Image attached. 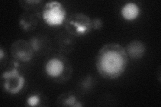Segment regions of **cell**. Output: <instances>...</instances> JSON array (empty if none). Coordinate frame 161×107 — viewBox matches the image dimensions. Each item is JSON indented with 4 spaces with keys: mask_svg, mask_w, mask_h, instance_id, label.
Returning a JSON list of instances; mask_svg holds the SVG:
<instances>
[{
    "mask_svg": "<svg viewBox=\"0 0 161 107\" xmlns=\"http://www.w3.org/2000/svg\"><path fill=\"white\" fill-rule=\"evenodd\" d=\"M128 58L138 60L142 58L147 51L145 44L140 40H133L129 42L125 48Z\"/></svg>",
    "mask_w": 161,
    "mask_h": 107,
    "instance_id": "obj_7",
    "label": "cell"
},
{
    "mask_svg": "<svg viewBox=\"0 0 161 107\" xmlns=\"http://www.w3.org/2000/svg\"><path fill=\"white\" fill-rule=\"evenodd\" d=\"M10 52L14 60L22 62H29L33 58L34 54L31 44L24 40L14 42L10 47Z\"/></svg>",
    "mask_w": 161,
    "mask_h": 107,
    "instance_id": "obj_6",
    "label": "cell"
},
{
    "mask_svg": "<svg viewBox=\"0 0 161 107\" xmlns=\"http://www.w3.org/2000/svg\"><path fill=\"white\" fill-rule=\"evenodd\" d=\"M3 56H4V51H3V48H0V60H3Z\"/></svg>",
    "mask_w": 161,
    "mask_h": 107,
    "instance_id": "obj_15",
    "label": "cell"
},
{
    "mask_svg": "<svg viewBox=\"0 0 161 107\" xmlns=\"http://www.w3.org/2000/svg\"><path fill=\"white\" fill-rule=\"evenodd\" d=\"M39 19V13L33 12L24 13L19 19V26L25 31L32 32L37 28Z\"/></svg>",
    "mask_w": 161,
    "mask_h": 107,
    "instance_id": "obj_8",
    "label": "cell"
},
{
    "mask_svg": "<svg viewBox=\"0 0 161 107\" xmlns=\"http://www.w3.org/2000/svg\"><path fill=\"white\" fill-rule=\"evenodd\" d=\"M92 19L83 13H74L67 18L64 28L69 34L80 37L89 34L92 29Z\"/></svg>",
    "mask_w": 161,
    "mask_h": 107,
    "instance_id": "obj_3",
    "label": "cell"
},
{
    "mask_svg": "<svg viewBox=\"0 0 161 107\" xmlns=\"http://www.w3.org/2000/svg\"><path fill=\"white\" fill-rule=\"evenodd\" d=\"M40 103V99L39 96L37 94H32V96H28L27 99V104L30 106H38Z\"/></svg>",
    "mask_w": 161,
    "mask_h": 107,
    "instance_id": "obj_13",
    "label": "cell"
},
{
    "mask_svg": "<svg viewBox=\"0 0 161 107\" xmlns=\"http://www.w3.org/2000/svg\"><path fill=\"white\" fill-rule=\"evenodd\" d=\"M92 29H99L102 28L103 22L102 20L100 18H96L92 19Z\"/></svg>",
    "mask_w": 161,
    "mask_h": 107,
    "instance_id": "obj_14",
    "label": "cell"
},
{
    "mask_svg": "<svg viewBox=\"0 0 161 107\" xmlns=\"http://www.w3.org/2000/svg\"><path fill=\"white\" fill-rule=\"evenodd\" d=\"M2 82L3 87L7 93L11 94H17L24 88L25 78L15 66L2 73Z\"/></svg>",
    "mask_w": 161,
    "mask_h": 107,
    "instance_id": "obj_5",
    "label": "cell"
},
{
    "mask_svg": "<svg viewBox=\"0 0 161 107\" xmlns=\"http://www.w3.org/2000/svg\"><path fill=\"white\" fill-rule=\"evenodd\" d=\"M72 35H64V36L57 37V45L59 50L63 54H69L72 52L74 48L75 42L72 38Z\"/></svg>",
    "mask_w": 161,
    "mask_h": 107,
    "instance_id": "obj_11",
    "label": "cell"
},
{
    "mask_svg": "<svg viewBox=\"0 0 161 107\" xmlns=\"http://www.w3.org/2000/svg\"><path fill=\"white\" fill-rule=\"evenodd\" d=\"M57 105L60 106H83L81 102L72 92L63 93L57 100Z\"/></svg>",
    "mask_w": 161,
    "mask_h": 107,
    "instance_id": "obj_10",
    "label": "cell"
},
{
    "mask_svg": "<svg viewBox=\"0 0 161 107\" xmlns=\"http://www.w3.org/2000/svg\"><path fill=\"white\" fill-rule=\"evenodd\" d=\"M67 13L63 5L59 2H49L45 3L41 12L44 22L49 26H59L64 24Z\"/></svg>",
    "mask_w": 161,
    "mask_h": 107,
    "instance_id": "obj_4",
    "label": "cell"
},
{
    "mask_svg": "<svg viewBox=\"0 0 161 107\" xmlns=\"http://www.w3.org/2000/svg\"><path fill=\"white\" fill-rule=\"evenodd\" d=\"M21 7L28 12H37L41 7L42 1H22L19 2Z\"/></svg>",
    "mask_w": 161,
    "mask_h": 107,
    "instance_id": "obj_12",
    "label": "cell"
},
{
    "mask_svg": "<svg viewBox=\"0 0 161 107\" xmlns=\"http://www.w3.org/2000/svg\"><path fill=\"white\" fill-rule=\"evenodd\" d=\"M128 59L122 45L115 42L108 43L98 51L95 58V66L103 78L114 80L125 72L128 65Z\"/></svg>",
    "mask_w": 161,
    "mask_h": 107,
    "instance_id": "obj_1",
    "label": "cell"
},
{
    "mask_svg": "<svg viewBox=\"0 0 161 107\" xmlns=\"http://www.w3.org/2000/svg\"><path fill=\"white\" fill-rule=\"evenodd\" d=\"M44 70L49 78L57 83H64L70 78L73 69L69 60L63 55L50 57L44 65Z\"/></svg>",
    "mask_w": 161,
    "mask_h": 107,
    "instance_id": "obj_2",
    "label": "cell"
},
{
    "mask_svg": "<svg viewBox=\"0 0 161 107\" xmlns=\"http://www.w3.org/2000/svg\"><path fill=\"white\" fill-rule=\"evenodd\" d=\"M140 14V9L136 3L128 2L124 4L121 9V15L127 21H134Z\"/></svg>",
    "mask_w": 161,
    "mask_h": 107,
    "instance_id": "obj_9",
    "label": "cell"
}]
</instances>
